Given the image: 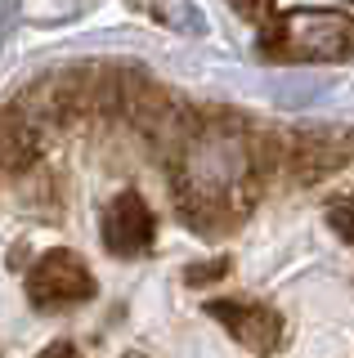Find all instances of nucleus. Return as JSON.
Returning <instances> with one entry per match:
<instances>
[{
    "mask_svg": "<svg viewBox=\"0 0 354 358\" xmlns=\"http://www.w3.org/2000/svg\"><path fill=\"white\" fill-rule=\"evenodd\" d=\"M247 184V148L225 130H211L184 152V193L193 210H225L229 193Z\"/></svg>",
    "mask_w": 354,
    "mask_h": 358,
    "instance_id": "f257e3e1",
    "label": "nucleus"
},
{
    "mask_svg": "<svg viewBox=\"0 0 354 358\" xmlns=\"http://www.w3.org/2000/svg\"><path fill=\"white\" fill-rule=\"evenodd\" d=\"M278 41L296 59H337L354 45V22L337 9H292L278 18Z\"/></svg>",
    "mask_w": 354,
    "mask_h": 358,
    "instance_id": "f03ea898",
    "label": "nucleus"
},
{
    "mask_svg": "<svg viewBox=\"0 0 354 358\" xmlns=\"http://www.w3.org/2000/svg\"><path fill=\"white\" fill-rule=\"evenodd\" d=\"M27 291H31V300H36L41 309H68V305L90 300L94 278H90V268L76 260L72 251H50L45 260L31 268Z\"/></svg>",
    "mask_w": 354,
    "mask_h": 358,
    "instance_id": "7ed1b4c3",
    "label": "nucleus"
},
{
    "mask_svg": "<svg viewBox=\"0 0 354 358\" xmlns=\"http://www.w3.org/2000/svg\"><path fill=\"white\" fill-rule=\"evenodd\" d=\"M104 242H108V251H117V255H143L153 246V215L135 193H121L113 206H108Z\"/></svg>",
    "mask_w": 354,
    "mask_h": 358,
    "instance_id": "20e7f679",
    "label": "nucleus"
},
{
    "mask_svg": "<svg viewBox=\"0 0 354 358\" xmlns=\"http://www.w3.org/2000/svg\"><path fill=\"white\" fill-rule=\"evenodd\" d=\"M211 313H220L225 322H234V331L242 336L247 345H260V350H269L274 345V318L260 309H242V305H211Z\"/></svg>",
    "mask_w": 354,
    "mask_h": 358,
    "instance_id": "39448f33",
    "label": "nucleus"
},
{
    "mask_svg": "<svg viewBox=\"0 0 354 358\" xmlns=\"http://www.w3.org/2000/svg\"><path fill=\"white\" fill-rule=\"evenodd\" d=\"M332 224H337V229L354 242V201H346V206H332Z\"/></svg>",
    "mask_w": 354,
    "mask_h": 358,
    "instance_id": "423d86ee",
    "label": "nucleus"
},
{
    "mask_svg": "<svg viewBox=\"0 0 354 358\" xmlns=\"http://www.w3.org/2000/svg\"><path fill=\"white\" fill-rule=\"evenodd\" d=\"M242 14H260V9H269V0H234Z\"/></svg>",
    "mask_w": 354,
    "mask_h": 358,
    "instance_id": "0eeeda50",
    "label": "nucleus"
}]
</instances>
